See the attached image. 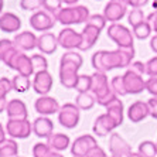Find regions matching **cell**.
<instances>
[{
	"label": "cell",
	"mask_w": 157,
	"mask_h": 157,
	"mask_svg": "<svg viewBox=\"0 0 157 157\" xmlns=\"http://www.w3.org/2000/svg\"><path fill=\"white\" fill-rule=\"evenodd\" d=\"M108 37L113 41L117 45V48H133V40H135V36L130 30L128 29L123 24H119V23H113L108 27V31H106Z\"/></svg>",
	"instance_id": "obj_5"
},
{
	"label": "cell",
	"mask_w": 157,
	"mask_h": 157,
	"mask_svg": "<svg viewBox=\"0 0 157 157\" xmlns=\"http://www.w3.org/2000/svg\"><path fill=\"white\" fill-rule=\"evenodd\" d=\"M151 31H153L151 24H150L147 20L143 21L142 24H139V26L133 27V36H135L136 38H139V40H146V38H149Z\"/></svg>",
	"instance_id": "obj_32"
},
{
	"label": "cell",
	"mask_w": 157,
	"mask_h": 157,
	"mask_svg": "<svg viewBox=\"0 0 157 157\" xmlns=\"http://www.w3.org/2000/svg\"><path fill=\"white\" fill-rule=\"evenodd\" d=\"M128 21L132 26V29L136 26H139V24H142L143 21H146V20H144V13H143L142 9H132L128 14Z\"/></svg>",
	"instance_id": "obj_35"
},
{
	"label": "cell",
	"mask_w": 157,
	"mask_h": 157,
	"mask_svg": "<svg viewBox=\"0 0 157 157\" xmlns=\"http://www.w3.org/2000/svg\"><path fill=\"white\" fill-rule=\"evenodd\" d=\"M84 64L82 55L77 51H67L59 59V82L67 89H75L78 82V71Z\"/></svg>",
	"instance_id": "obj_2"
},
{
	"label": "cell",
	"mask_w": 157,
	"mask_h": 157,
	"mask_svg": "<svg viewBox=\"0 0 157 157\" xmlns=\"http://www.w3.org/2000/svg\"><path fill=\"white\" fill-rule=\"evenodd\" d=\"M0 62H2V61H0Z\"/></svg>",
	"instance_id": "obj_58"
},
{
	"label": "cell",
	"mask_w": 157,
	"mask_h": 157,
	"mask_svg": "<svg viewBox=\"0 0 157 157\" xmlns=\"http://www.w3.org/2000/svg\"><path fill=\"white\" fill-rule=\"evenodd\" d=\"M91 14L89 9L86 6H68L62 7L55 16L57 21L61 23L62 26H72V24H82L88 23Z\"/></svg>",
	"instance_id": "obj_4"
},
{
	"label": "cell",
	"mask_w": 157,
	"mask_h": 157,
	"mask_svg": "<svg viewBox=\"0 0 157 157\" xmlns=\"http://www.w3.org/2000/svg\"><path fill=\"white\" fill-rule=\"evenodd\" d=\"M21 27V20L17 14L6 11L0 16V30L3 33H17Z\"/></svg>",
	"instance_id": "obj_24"
},
{
	"label": "cell",
	"mask_w": 157,
	"mask_h": 157,
	"mask_svg": "<svg viewBox=\"0 0 157 157\" xmlns=\"http://www.w3.org/2000/svg\"><path fill=\"white\" fill-rule=\"evenodd\" d=\"M52 85H54V79L52 75L47 71H40V72L34 74V79H33V89L40 96H45L48 92L51 91Z\"/></svg>",
	"instance_id": "obj_13"
},
{
	"label": "cell",
	"mask_w": 157,
	"mask_h": 157,
	"mask_svg": "<svg viewBox=\"0 0 157 157\" xmlns=\"http://www.w3.org/2000/svg\"><path fill=\"white\" fill-rule=\"evenodd\" d=\"M110 157H121V156H110Z\"/></svg>",
	"instance_id": "obj_57"
},
{
	"label": "cell",
	"mask_w": 157,
	"mask_h": 157,
	"mask_svg": "<svg viewBox=\"0 0 157 157\" xmlns=\"http://www.w3.org/2000/svg\"><path fill=\"white\" fill-rule=\"evenodd\" d=\"M64 3H67V4H70V6H74V4H77L79 0H62Z\"/></svg>",
	"instance_id": "obj_53"
},
{
	"label": "cell",
	"mask_w": 157,
	"mask_h": 157,
	"mask_svg": "<svg viewBox=\"0 0 157 157\" xmlns=\"http://www.w3.org/2000/svg\"><path fill=\"white\" fill-rule=\"evenodd\" d=\"M122 2L126 6H130L132 9H142L149 3V0H122Z\"/></svg>",
	"instance_id": "obj_45"
},
{
	"label": "cell",
	"mask_w": 157,
	"mask_h": 157,
	"mask_svg": "<svg viewBox=\"0 0 157 157\" xmlns=\"http://www.w3.org/2000/svg\"><path fill=\"white\" fill-rule=\"evenodd\" d=\"M146 91L149 92L153 98H157V77L147 78L146 79Z\"/></svg>",
	"instance_id": "obj_43"
},
{
	"label": "cell",
	"mask_w": 157,
	"mask_h": 157,
	"mask_svg": "<svg viewBox=\"0 0 157 157\" xmlns=\"http://www.w3.org/2000/svg\"><path fill=\"white\" fill-rule=\"evenodd\" d=\"M33 132V123L29 119H9L6 124V133L11 139H27Z\"/></svg>",
	"instance_id": "obj_7"
},
{
	"label": "cell",
	"mask_w": 157,
	"mask_h": 157,
	"mask_svg": "<svg viewBox=\"0 0 157 157\" xmlns=\"http://www.w3.org/2000/svg\"><path fill=\"white\" fill-rule=\"evenodd\" d=\"M98 146V142L92 135H82L74 140L71 146V154L74 157H86L94 147Z\"/></svg>",
	"instance_id": "obj_10"
},
{
	"label": "cell",
	"mask_w": 157,
	"mask_h": 157,
	"mask_svg": "<svg viewBox=\"0 0 157 157\" xmlns=\"http://www.w3.org/2000/svg\"><path fill=\"white\" fill-rule=\"evenodd\" d=\"M96 103V99L92 92H84V94H78L75 98V105L79 108L81 110H89L94 108Z\"/></svg>",
	"instance_id": "obj_28"
},
{
	"label": "cell",
	"mask_w": 157,
	"mask_h": 157,
	"mask_svg": "<svg viewBox=\"0 0 157 157\" xmlns=\"http://www.w3.org/2000/svg\"><path fill=\"white\" fill-rule=\"evenodd\" d=\"M116 123L112 117L108 113H102L99 115L95 119V123H94V133L99 137H105L106 135H109L116 129Z\"/></svg>",
	"instance_id": "obj_18"
},
{
	"label": "cell",
	"mask_w": 157,
	"mask_h": 157,
	"mask_svg": "<svg viewBox=\"0 0 157 157\" xmlns=\"http://www.w3.org/2000/svg\"><path fill=\"white\" fill-rule=\"evenodd\" d=\"M92 88V75H86L82 74L78 78V82L75 85V89L78 91V94H84V92H91Z\"/></svg>",
	"instance_id": "obj_33"
},
{
	"label": "cell",
	"mask_w": 157,
	"mask_h": 157,
	"mask_svg": "<svg viewBox=\"0 0 157 157\" xmlns=\"http://www.w3.org/2000/svg\"><path fill=\"white\" fill-rule=\"evenodd\" d=\"M147 116H150V109L147 102L143 101H136L133 102L128 109V117L132 123H140L144 121Z\"/></svg>",
	"instance_id": "obj_19"
},
{
	"label": "cell",
	"mask_w": 157,
	"mask_h": 157,
	"mask_svg": "<svg viewBox=\"0 0 157 157\" xmlns=\"http://www.w3.org/2000/svg\"><path fill=\"white\" fill-rule=\"evenodd\" d=\"M4 7V0H0V16H2V11H3Z\"/></svg>",
	"instance_id": "obj_55"
},
{
	"label": "cell",
	"mask_w": 157,
	"mask_h": 157,
	"mask_svg": "<svg viewBox=\"0 0 157 157\" xmlns=\"http://www.w3.org/2000/svg\"><path fill=\"white\" fill-rule=\"evenodd\" d=\"M126 13H128V6L122 0H110L103 9V17L106 18V21H110L112 24L121 21Z\"/></svg>",
	"instance_id": "obj_12"
},
{
	"label": "cell",
	"mask_w": 157,
	"mask_h": 157,
	"mask_svg": "<svg viewBox=\"0 0 157 157\" xmlns=\"http://www.w3.org/2000/svg\"><path fill=\"white\" fill-rule=\"evenodd\" d=\"M7 101H0V113H3L4 110H6V108H7Z\"/></svg>",
	"instance_id": "obj_51"
},
{
	"label": "cell",
	"mask_w": 157,
	"mask_h": 157,
	"mask_svg": "<svg viewBox=\"0 0 157 157\" xmlns=\"http://www.w3.org/2000/svg\"><path fill=\"white\" fill-rule=\"evenodd\" d=\"M57 18L52 14H50L45 10H37L31 17H30V26L31 29L40 33H48L51 29H54Z\"/></svg>",
	"instance_id": "obj_8"
},
{
	"label": "cell",
	"mask_w": 157,
	"mask_h": 157,
	"mask_svg": "<svg viewBox=\"0 0 157 157\" xmlns=\"http://www.w3.org/2000/svg\"><path fill=\"white\" fill-rule=\"evenodd\" d=\"M128 157H143V156H142L140 153H137V151H136V153H135V151H132V153L129 154Z\"/></svg>",
	"instance_id": "obj_54"
},
{
	"label": "cell",
	"mask_w": 157,
	"mask_h": 157,
	"mask_svg": "<svg viewBox=\"0 0 157 157\" xmlns=\"http://www.w3.org/2000/svg\"><path fill=\"white\" fill-rule=\"evenodd\" d=\"M75 103L67 102L59 108L58 112V122L62 128L65 129H75L79 123V117H81V112Z\"/></svg>",
	"instance_id": "obj_6"
},
{
	"label": "cell",
	"mask_w": 157,
	"mask_h": 157,
	"mask_svg": "<svg viewBox=\"0 0 157 157\" xmlns=\"http://www.w3.org/2000/svg\"><path fill=\"white\" fill-rule=\"evenodd\" d=\"M33 61V67H34V72H40V71H47L48 68V61L47 58L41 54H34L31 57Z\"/></svg>",
	"instance_id": "obj_37"
},
{
	"label": "cell",
	"mask_w": 157,
	"mask_h": 157,
	"mask_svg": "<svg viewBox=\"0 0 157 157\" xmlns=\"http://www.w3.org/2000/svg\"><path fill=\"white\" fill-rule=\"evenodd\" d=\"M37 40L38 37L31 31H23L14 36L13 41H14L16 47L21 51H31L34 48H37Z\"/></svg>",
	"instance_id": "obj_22"
},
{
	"label": "cell",
	"mask_w": 157,
	"mask_h": 157,
	"mask_svg": "<svg viewBox=\"0 0 157 157\" xmlns=\"http://www.w3.org/2000/svg\"><path fill=\"white\" fill-rule=\"evenodd\" d=\"M129 70H132L136 74H140V75H144L146 74V64H143L140 61H133L129 67Z\"/></svg>",
	"instance_id": "obj_44"
},
{
	"label": "cell",
	"mask_w": 157,
	"mask_h": 157,
	"mask_svg": "<svg viewBox=\"0 0 157 157\" xmlns=\"http://www.w3.org/2000/svg\"><path fill=\"white\" fill-rule=\"evenodd\" d=\"M0 157H18V143L14 139H7L0 144Z\"/></svg>",
	"instance_id": "obj_29"
},
{
	"label": "cell",
	"mask_w": 157,
	"mask_h": 157,
	"mask_svg": "<svg viewBox=\"0 0 157 157\" xmlns=\"http://www.w3.org/2000/svg\"><path fill=\"white\" fill-rule=\"evenodd\" d=\"M54 130V122L48 116H40L33 122V133L40 139H48Z\"/></svg>",
	"instance_id": "obj_20"
},
{
	"label": "cell",
	"mask_w": 157,
	"mask_h": 157,
	"mask_svg": "<svg viewBox=\"0 0 157 157\" xmlns=\"http://www.w3.org/2000/svg\"><path fill=\"white\" fill-rule=\"evenodd\" d=\"M20 7L27 11H34L43 7V0H20Z\"/></svg>",
	"instance_id": "obj_40"
},
{
	"label": "cell",
	"mask_w": 157,
	"mask_h": 157,
	"mask_svg": "<svg viewBox=\"0 0 157 157\" xmlns=\"http://www.w3.org/2000/svg\"><path fill=\"white\" fill-rule=\"evenodd\" d=\"M147 21L151 24V29L154 30V33H157V10H154L153 13H150L147 16Z\"/></svg>",
	"instance_id": "obj_48"
},
{
	"label": "cell",
	"mask_w": 157,
	"mask_h": 157,
	"mask_svg": "<svg viewBox=\"0 0 157 157\" xmlns=\"http://www.w3.org/2000/svg\"><path fill=\"white\" fill-rule=\"evenodd\" d=\"M123 81L128 95H137L146 89V81L143 79V75L133 72L129 68L123 74Z\"/></svg>",
	"instance_id": "obj_11"
},
{
	"label": "cell",
	"mask_w": 157,
	"mask_h": 157,
	"mask_svg": "<svg viewBox=\"0 0 157 157\" xmlns=\"http://www.w3.org/2000/svg\"><path fill=\"white\" fill-rule=\"evenodd\" d=\"M34 108H36V112H38L41 116H50V115L58 113L61 106L55 98L45 95L37 99L36 103H34Z\"/></svg>",
	"instance_id": "obj_15"
},
{
	"label": "cell",
	"mask_w": 157,
	"mask_h": 157,
	"mask_svg": "<svg viewBox=\"0 0 157 157\" xmlns=\"http://www.w3.org/2000/svg\"><path fill=\"white\" fill-rule=\"evenodd\" d=\"M18 52H20V50L16 47V44L13 40H9V38L0 40V61L3 62V64L10 67L13 58H14Z\"/></svg>",
	"instance_id": "obj_23"
},
{
	"label": "cell",
	"mask_w": 157,
	"mask_h": 157,
	"mask_svg": "<svg viewBox=\"0 0 157 157\" xmlns=\"http://www.w3.org/2000/svg\"><path fill=\"white\" fill-rule=\"evenodd\" d=\"M57 37H58V44L62 48L68 50V51H72L75 48L79 50L81 44H82V34L75 31L71 27L62 29Z\"/></svg>",
	"instance_id": "obj_9"
},
{
	"label": "cell",
	"mask_w": 157,
	"mask_h": 157,
	"mask_svg": "<svg viewBox=\"0 0 157 157\" xmlns=\"http://www.w3.org/2000/svg\"><path fill=\"white\" fill-rule=\"evenodd\" d=\"M109 151L112 156L128 157L132 153V147L119 133H110L109 137Z\"/></svg>",
	"instance_id": "obj_16"
},
{
	"label": "cell",
	"mask_w": 157,
	"mask_h": 157,
	"mask_svg": "<svg viewBox=\"0 0 157 157\" xmlns=\"http://www.w3.org/2000/svg\"><path fill=\"white\" fill-rule=\"evenodd\" d=\"M91 92L94 94L96 99V103L101 106H108L110 102H113L116 98L119 96L112 91L109 84V79L106 77L105 72H95L92 74V88H91Z\"/></svg>",
	"instance_id": "obj_3"
},
{
	"label": "cell",
	"mask_w": 157,
	"mask_h": 157,
	"mask_svg": "<svg viewBox=\"0 0 157 157\" xmlns=\"http://www.w3.org/2000/svg\"><path fill=\"white\" fill-rule=\"evenodd\" d=\"M11 84H13V91L18 92V94H24L27 89H30V85H33V82H30L29 77H24V75L17 74L11 79Z\"/></svg>",
	"instance_id": "obj_30"
},
{
	"label": "cell",
	"mask_w": 157,
	"mask_h": 157,
	"mask_svg": "<svg viewBox=\"0 0 157 157\" xmlns=\"http://www.w3.org/2000/svg\"><path fill=\"white\" fill-rule=\"evenodd\" d=\"M153 9L154 10H157V0H154L153 2Z\"/></svg>",
	"instance_id": "obj_56"
},
{
	"label": "cell",
	"mask_w": 157,
	"mask_h": 157,
	"mask_svg": "<svg viewBox=\"0 0 157 157\" xmlns=\"http://www.w3.org/2000/svg\"><path fill=\"white\" fill-rule=\"evenodd\" d=\"M146 75L149 78L157 77V55L146 62Z\"/></svg>",
	"instance_id": "obj_41"
},
{
	"label": "cell",
	"mask_w": 157,
	"mask_h": 157,
	"mask_svg": "<svg viewBox=\"0 0 157 157\" xmlns=\"http://www.w3.org/2000/svg\"><path fill=\"white\" fill-rule=\"evenodd\" d=\"M9 68H11V70L17 71L20 75H24V77H31L34 72V67H33V61H31V57H29V55H26L24 52H18L17 55H16L14 58H13V61H11L10 67Z\"/></svg>",
	"instance_id": "obj_14"
},
{
	"label": "cell",
	"mask_w": 157,
	"mask_h": 157,
	"mask_svg": "<svg viewBox=\"0 0 157 157\" xmlns=\"http://www.w3.org/2000/svg\"><path fill=\"white\" fill-rule=\"evenodd\" d=\"M6 128H3V124L0 123V144L6 142Z\"/></svg>",
	"instance_id": "obj_50"
},
{
	"label": "cell",
	"mask_w": 157,
	"mask_h": 157,
	"mask_svg": "<svg viewBox=\"0 0 157 157\" xmlns=\"http://www.w3.org/2000/svg\"><path fill=\"white\" fill-rule=\"evenodd\" d=\"M137 153H140L143 157H157V143L151 140H144L139 144Z\"/></svg>",
	"instance_id": "obj_31"
},
{
	"label": "cell",
	"mask_w": 157,
	"mask_h": 157,
	"mask_svg": "<svg viewBox=\"0 0 157 157\" xmlns=\"http://www.w3.org/2000/svg\"><path fill=\"white\" fill-rule=\"evenodd\" d=\"M6 112H7L9 119H27L29 117L27 106L21 99H11V101H9Z\"/></svg>",
	"instance_id": "obj_25"
},
{
	"label": "cell",
	"mask_w": 157,
	"mask_h": 157,
	"mask_svg": "<svg viewBox=\"0 0 157 157\" xmlns=\"http://www.w3.org/2000/svg\"><path fill=\"white\" fill-rule=\"evenodd\" d=\"M112 119L115 121L116 126L119 128L122 123H123V119H124V109H123V102H122L119 98H116L113 102H110L109 105L106 106V112Z\"/></svg>",
	"instance_id": "obj_26"
},
{
	"label": "cell",
	"mask_w": 157,
	"mask_h": 157,
	"mask_svg": "<svg viewBox=\"0 0 157 157\" xmlns=\"http://www.w3.org/2000/svg\"><path fill=\"white\" fill-rule=\"evenodd\" d=\"M51 151V149H50V146H48L47 143H36L33 147V156L34 157H47L48 153Z\"/></svg>",
	"instance_id": "obj_39"
},
{
	"label": "cell",
	"mask_w": 157,
	"mask_h": 157,
	"mask_svg": "<svg viewBox=\"0 0 157 157\" xmlns=\"http://www.w3.org/2000/svg\"><path fill=\"white\" fill-rule=\"evenodd\" d=\"M156 143H157V142H156Z\"/></svg>",
	"instance_id": "obj_60"
},
{
	"label": "cell",
	"mask_w": 157,
	"mask_h": 157,
	"mask_svg": "<svg viewBox=\"0 0 157 157\" xmlns=\"http://www.w3.org/2000/svg\"><path fill=\"white\" fill-rule=\"evenodd\" d=\"M58 37L54 36L52 33H43L41 36H38L37 40V48L40 50L43 54L51 55L57 51L58 48Z\"/></svg>",
	"instance_id": "obj_21"
},
{
	"label": "cell",
	"mask_w": 157,
	"mask_h": 157,
	"mask_svg": "<svg viewBox=\"0 0 157 157\" xmlns=\"http://www.w3.org/2000/svg\"><path fill=\"white\" fill-rule=\"evenodd\" d=\"M101 31L102 30L99 29V27L94 26L91 23H86L82 30V44H81L79 47V51H88V50H91L94 45L96 44V41L99 40V36H101Z\"/></svg>",
	"instance_id": "obj_17"
},
{
	"label": "cell",
	"mask_w": 157,
	"mask_h": 157,
	"mask_svg": "<svg viewBox=\"0 0 157 157\" xmlns=\"http://www.w3.org/2000/svg\"><path fill=\"white\" fill-rule=\"evenodd\" d=\"M18 157H20V156H18Z\"/></svg>",
	"instance_id": "obj_59"
},
{
	"label": "cell",
	"mask_w": 157,
	"mask_h": 157,
	"mask_svg": "<svg viewBox=\"0 0 157 157\" xmlns=\"http://www.w3.org/2000/svg\"><path fill=\"white\" fill-rule=\"evenodd\" d=\"M147 105H149V109H150V116L157 121V98L151 96V98L147 101Z\"/></svg>",
	"instance_id": "obj_46"
},
{
	"label": "cell",
	"mask_w": 157,
	"mask_h": 157,
	"mask_svg": "<svg viewBox=\"0 0 157 157\" xmlns=\"http://www.w3.org/2000/svg\"><path fill=\"white\" fill-rule=\"evenodd\" d=\"M11 89H13L11 81L6 77L0 78V101H6V98H7V95L10 94Z\"/></svg>",
	"instance_id": "obj_38"
},
{
	"label": "cell",
	"mask_w": 157,
	"mask_h": 157,
	"mask_svg": "<svg viewBox=\"0 0 157 157\" xmlns=\"http://www.w3.org/2000/svg\"><path fill=\"white\" fill-rule=\"evenodd\" d=\"M47 157H64L61 153H58V151H54V150H51L50 153H48Z\"/></svg>",
	"instance_id": "obj_52"
},
{
	"label": "cell",
	"mask_w": 157,
	"mask_h": 157,
	"mask_svg": "<svg viewBox=\"0 0 157 157\" xmlns=\"http://www.w3.org/2000/svg\"><path fill=\"white\" fill-rule=\"evenodd\" d=\"M135 58V48L101 50L92 55V67L98 72H108L115 68H129Z\"/></svg>",
	"instance_id": "obj_1"
},
{
	"label": "cell",
	"mask_w": 157,
	"mask_h": 157,
	"mask_svg": "<svg viewBox=\"0 0 157 157\" xmlns=\"http://www.w3.org/2000/svg\"><path fill=\"white\" fill-rule=\"evenodd\" d=\"M70 136L64 135V133H55V135H51L47 139V144L50 146V149L54 150V151H64L70 147Z\"/></svg>",
	"instance_id": "obj_27"
},
{
	"label": "cell",
	"mask_w": 157,
	"mask_h": 157,
	"mask_svg": "<svg viewBox=\"0 0 157 157\" xmlns=\"http://www.w3.org/2000/svg\"><path fill=\"white\" fill-rule=\"evenodd\" d=\"M62 0H43V7L45 11H48L50 14L55 16L58 14V11L61 10Z\"/></svg>",
	"instance_id": "obj_36"
},
{
	"label": "cell",
	"mask_w": 157,
	"mask_h": 157,
	"mask_svg": "<svg viewBox=\"0 0 157 157\" xmlns=\"http://www.w3.org/2000/svg\"><path fill=\"white\" fill-rule=\"evenodd\" d=\"M88 23H91V24H94V26L99 27L101 30H103L105 26H106V18L103 17V14H91Z\"/></svg>",
	"instance_id": "obj_42"
},
{
	"label": "cell",
	"mask_w": 157,
	"mask_h": 157,
	"mask_svg": "<svg viewBox=\"0 0 157 157\" xmlns=\"http://www.w3.org/2000/svg\"><path fill=\"white\" fill-rule=\"evenodd\" d=\"M110 88H112V91H113L117 96H124V95H128V92H126V88H124L123 75H116V77L112 78V81H110Z\"/></svg>",
	"instance_id": "obj_34"
},
{
	"label": "cell",
	"mask_w": 157,
	"mask_h": 157,
	"mask_svg": "<svg viewBox=\"0 0 157 157\" xmlns=\"http://www.w3.org/2000/svg\"><path fill=\"white\" fill-rule=\"evenodd\" d=\"M86 157H108V154H106V151L101 146H96L88 153Z\"/></svg>",
	"instance_id": "obj_47"
},
{
	"label": "cell",
	"mask_w": 157,
	"mask_h": 157,
	"mask_svg": "<svg viewBox=\"0 0 157 157\" xmlns=\"http://www.w3.org/2000/svg\"><path fill=\"white\" fill-rule=\"evenodd\" d=\"M150 48L154 54H157V34H154L151 38H150Z\"/></svg>",
	"instance_id": "obj_49"
}]
</instances>
